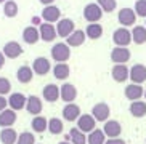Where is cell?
Returning a JSON list of instances; mask_svg holds the SVG:
<instances>
[{
	"mask_svg": "<svg viewBox=\"0 0 146 144\" xmlns=\"http://www.w3.org/2000/svg\"><path fill=\"white\" fill-rule=\"evenodd\" d=\"M137 16L146 18V0H137L135 2V8H133Z\"/></svg>",
	"mask_w": 146,
	"mask_h": 144,
	"instance_id": "cell-39",
	"label": "cell"
},
{
	"mask_svg": "<svg viewBox=\"0 0 146 144\" xmlns=\"http://www.w3.org/2000/svg\"><path fill=\"white\" fill-rule=\"evenodd\" d=\"M64 141H69L71 144H87V135L76 127V128H71V131L66 135Z\"/></svg>",
	"mask_w": 146,
	"mask_h": 144,
	"instance_id": "cell-25",
	"label": "cell"
},
{
	"mask_svg": "<svg viewBox=\"0 0 146 144\" xmlns=\"http://www.w3.org/2000/svg\"><path fill=\"white\" fill-rule=\"evenodd\" d=\"M143 96H145V101H146V88H145V93H143Z\"/></svg>",
	"mask_w": 146,
	"mask_h": 144,
	"instance_id": "cell-46",
	"label": "cell"
},
{
	"mask_svg": "<svg viewBox=\"0 0 146 144\" xmlns=\"http://www.w3.org/2000/svg\"><path fill=\"white\" fill-rule=\"evenodd\" d=\"M104 144H127V143L124 139H120V138H108Z\"/></svg>",
	"mask_w": 146,
	"mask_h": 144,
	"instance_id": "cell-40",
	"label": "cell"
},
{
	"mask_svg": "<svg viewBox=\"0 0 146 144\" xmlns=\"http://www.w3.org/2000/svg\"><path fill=\"white\" fill-rule=\"evenodd\" d=\"M23 51H24L23 47L16 42V40L7 42L3 45V48H2V53H3L5 58H8V59H16V58H19V56L23 55Z\"/></svg>",
	"mask_w": 146,
	"mask_h": 144,
	"instance_id": "cell-7",
	"label": "cell"
},
{
	"mask_svg": "<svg viewBox=\"0 0 146 144\" xmlns=\"http://www.w3.org/2000/svg\"><path fill=\"white\" fill-rule=\"evenodd\" d=\"M130 34H132V42H135L137 45L146 43V27L145 26H133Z\"/></svg>",
	"mask_w": 146,
	"mask_h": 144,
	"instance_id": "cell-32",
	"label": "cell"
},
{
	"mask_svg": "<svg viewBox=\"0 0 146 144\" xmlns=\"http://www.w3.org/2000/svg\"><path fill=\"white\" fill-rule=\"evenodd\" d=\"M76 122H77V128L80 131H84L85 135L93 131L95 128H96V120L93 119L92 114H80V117H79Z\"/></svg>",
	"mask_w": 146,
	"mask_h": 144,
	"instance_id": "cell-10",
	"label": "cell"
},
{
	"mask_svg": "<svg viewBox=\"0 0 146 144\" xmlns=\"http://www.w3.org/2000/svg\"><path fill=\"white\" fill-rule=\"evenodd\" d=\"M19 13V7L15 0H7L3 3V15L7 18H15Z\"/></svg>",
	"mask_w": 146,
	"mask_h": 144,
	"instance_id": "cell-35",
	"label": "cell"
},
{
	"mask_svg": "<svg viewBox=\"0 0 146 144\" xmlns=\"http://www.w3.org/2000/svg\"><path fill=\"white\" fill-rule=\"evenodd\" d=\"M129 79L132 80V83L141 85L146 80V66L145 64H133L129 69Z\"/></svg>",
	"mask_w": 146,
	"mask_h": 144,
	"instance_id": "cell-9",
	"label": "cell"
},
{
	"mask_svg": "<svg viewBox=\"0 0 146 144\" xmlns=\"http://www.w3.org/2000/svg\"><path fill=\"white\" fill-rule=\"evenodd\" d=\"M21 37H23V40H24L27 45H34V43H37L40 40L39 27H35V26H27V27H24Z\"/></svg>",
	"mask_w": 146,
	"mask_h": 144,
	"instance_id": "cell-22",
	"label": "cell"
},
{
	"mask_svg": "<svg viewBox=\"0 0 146 144\" xmlns=\"http://www.w3.org/2000/svg\"><path fill=\"white\" fill-rule=\"evenodd\" d=\"M145 27H146V21H145Z\"/></svg>",
	"mask_w": 146,
	"mask_h": 144,
	"instance_id": "cell-48",
	"label": "cell"
},
{
	"mask_svg": "<svg viewBox=\"0 0 146 144\" xmlns=\"http://www.w3.org/2000/svg\"><path fill=\"white\" fill-rule=\"evenodd\" d=\"M39 35H40V40H43V42H53L58 37L56 35L55 24H52V22H42L39 26Z\"/></svg>",
	"mask_w": 146,
	"mask_h": 144,
	"instance_id": "cell-16",
	"label": "cell"
},
{
	"mask_svg": "<svg viewBox=\"0 0 146 144\" xmlns=\"http://www.w3.org/2000/svg\"><path fill=\"white\" fill-rule=\"evenodd\" d=\"M7 107H8V101H7V98L0 94V112H2L3 109H7Z\"/></svg>",
	"mask_w": 146,
	"mask_h": 144,
	"instance_id": "cell-41",
	"label": "cell"
},
{
	"mask_svg": "<svg viewBox=\"0 0 146 144\" xmlns=\"http://www.w3.org/2000/svg\"><path fill=\"white\" fill-rule=\"evenodd\" d=\"M40 18H42L43 22H52V24H55V22H58L61 19V10L58 8L55 3H53V5H47V7L42 10Z\"/></svg>",
	"mask_w": 146,
	"mask_h": 144,
	"instance_id": "cell-5",
	"label": "cell"
},
{
	"mask_svg": "<svg viewBox=\"0 0 146 144\" xmlns=\"http://www.w3.org/2000/svg\"><path fill=\"white\" fill-rule=\"evenodd\" d=\"M10 93H11V82L7 77H0V94L7 96Z\"/></svg>",
	"mask_w": 146,
	"mask_h": 144,
	"instance_id": "cell-38",
	"label": "cell"
},
{
	"mask_svg": "<svg viewBox=\"0 0 146 144\" xmlns=\"http://www.w3.org/2000/svg\"><path fill=\"white\" fill-rule=\"evenodd\" d=\"M16 144H35V136L32 131H23L18 135Z\"/></svg>",
	"mask_w": 146,
	"mask_h": 144,
	"instance_id": "cell-37",
	"label": "cell"
},
{
	"mask_svg": "<svg viewBox=\"0 0 146 144\" xmlns=\"http://www.w3.org/2000/svg\"><path fill=\"white\" fill-rule=\"evenodd\" d=\"M52 71H53V77L58 79V80H66L71 74V67H69L68 63H56Z\"/></svg>",
	"mask_w": 146,
	"mask_h": 144,
	"instance_id": "cell-26",
	"label": "cell"
},
{
	"mask_svg": "<svg viewBox=\"0 0 146 144\" xmlns=\"http://www.w3.org/2000/svg\"><path fill=\"white\" fill-rule=\"evenodd\" d=\"M5 2H7V0H0V3H5Z\"/></svg>",
	"mask_w": 146,
	"mask_h": 144,
	"instance_id": "cell-47",
	"label": "cell"
},
{
	"mask_svg": "<svg viewBox=\"0 0 146 144\" xmlns=\"http://www.w3.org/2000/svg\"><path fill=\"white\" fill-rule=\"evenodd\" d=\"M96 3L103 10V13H112L117 8V0H96Z\"/></svg>",
	"mask_w": 146,
	"mask_h": 144,
	"instance_id": "cell-36",
	"label": "cell"
},
{
	"mask_svg": "<svg viewBox=\"0 0 146 144\" xmlns=\"http://www.w3.org/2000/svg\"><path fill=\"white\" fill-rule=\"evenodd\" d=\"M42 98L47 102H56L60 99V87L55 83H47L42 88Z\"/></svg>",
	"mask_w": 146,
	"mask_h": 144,
	"instance_id": "cell-17",
	"label": "cell"
},
{
	"mask_svg": "<svg viewBox=\"0 0 146 144\" xmlns=\"http://www.w3.org/2000/svg\"><path fill=\"white\" fill-rule=\"evenodd\" d=\"M80 107L76 104V102H66V106L61 110V115H63V120L66 122H76V120L80 117Z\"/></svg>",
	"mask_w": 146,
	"mask_h": 144,
	"instance_id": "cell-11",
	"label": "cell"
},
{
	"mask_svg": "<svg viewBox=\"0 0 146 144\" xmlns=\"http://www.w3.org/2000/svg\"><path fill=\"white\" fill-rule=\"evenodd\" d=\"M143 93H145V88L138 83H130L124 90V94L129 101H138V99H141Z\"/></svg>",
	"mask_w": 146,
	"mask_h": 144,
	"instance_id": "cell-20",
	"label": "cell"
},
{
	"mask_svg": "<svg viewBox=\"0 0 146 144\" xmlns=\"http://www.w3.org/2000/svg\"><path fill=\"white\" fill-rule=\"evenodd\" d=\"M5 59H7V58H5V55L2 53V51H0V69L5 66Z\"/></svg>",
	"mask_w": 146,
	"mask_h": 144,
	"instance_id": "cell-44",
	"label": "cell"
},
{
	"mask_svg": "<svg viewBox=\"0 0 146 144\" xmlns=\"http://www.w3.org/2000/svg\"><path fill=\"white\" fill-rule=\"evenodd\" d=\"M87 40V35L84 30L80 29H76L71 35H68L66 37V43H68L71 48H76V47H80V45H84V42Z\"/></svg>",
	"mask_w": 146,
	"mask_h": 144,
	"instance_id": "cell-23",
	"label": "cell"
},
{
	"mask_svg": "<svg viewBox=\"0 0 146 144\" xmlns=\"http://www.w3.org/2000/svg\"><path fill=\"white\" fill-rule=\"evenodd\" d=\"M31 67H32V72H34L35 75H47L48 72L52 71V63L45 56H39V58H35L32 61Z\"/></svg>",
	"mask_w": 146,
	"mask_h": 144,
	"instance_id": "cell-4",
	"label": "cell"
},
{
	"mask_svg": "<svg viewBox=\"0 0 146 144\" xmlns=\"http://www.w3.org/2000/svg\"><path fill=\"white\" fill-rule=\"evenodd\" d=\"M145 144H146V143H145Z\"/></svg>",
	"mask_w": 146,
	"mask_h": 144,
	"instance_id": "cell-50",
	"label": "cell"
},
{
	"mask_svg": "<svg viewBox=\"0 0 146 144\" xmlns=\"http://www.w3.org/2000/svg\"><path fill=\"white\" fill-rule=\"evenodd\" d=\"M58 144H71L69 141H61V143H58Z\"/></svg>",
	"mask_w": 146,
	"mask_h": 144,
	"instance_id": "cell-45",
	"label": "cell"
},
{
	"mask_svg": "<svg viewBox=\"0 0 146 144\" xmlns=\"http://www.w3.org/2000/svg\"><path fill=\"white\" fill-rule=\"evenodd\" d=\"M60 98L64 102H74L77 98V88L72 83H63L60 87Z\"/></svg>",
	"mask_w": 146,
	"mask_h": 144,
	"instance_id": "cell-21",
	"label": "cell"
},
{
	"mask_svg": "<svg viewBox=\"0 0 146 144\" xmlns=\"http://www.w3.org/2000/svg\"><path fill=\"white\" fill-rule=\"evenodd\" d=\"M111 75L116 82L122 83L129 79V67L125 64H114V67L111 69Z\"/></svg>",
	"mask_w": 146,
	"mask_h": 144,
	"instance_id": "cell-24",
	"label": "cell"
},
{
	"mask_svg": "<svg viewBox=\"0 0 146 144\" xmlns=\"http://www.w3.org/2000/svg\"><path fill=\"white\" fill-rule=\"evenodd\" d=\"M16 79L19 83H29L32 79H34V72H32V67L31 66H27V64H24V66H21V67L16 71Z\"/></svg>",
	"mask_w": 146,
	"mask_h": 144,
	"instance_id": "cell-27",
	"label": "cell"
},
{
	"mask_svg": "<svg viewBox=\"0 0 146 144\" xmlns=\"http://www.w3.org/2000/svg\"><path fill=\"white\" fill-rule=\"evenodd\" d=\"M16 120H18L16 110L7 107V109H3L2 112H0V127H2V128L13 127L15 123H16Z\"/></svg>",
	"mask_w": 146,
	"mask_h": 144,
	"instance_id": "cell-19",
	"label": "cell"
},
{
	"mask_svg": "<svg viewBox=\"0 0 146 144\" xmlns=\"http://www.w3.org/2000/svg\"><path fill=\"white\" fill-rule=\"evenodd\" d=\"M39 2L43 5V7H47V5H53V3H55V0H39Z\"/></svg>",
	"mask_w": 146,
	"mask_h": 144,
	"instance_id": "cell-43",
	"label": "cell"
},
{
	"mask_svg": "<svg viewBox=\"0 0 146 144\" xmlns=\"http://www.w3.org/2000/svg\"><path fill=\"white\" fill-rule=\"evenodd\" d=\"M18 139V133L15 128L8 127V128H2L0 130V141L2 144H16Z\"/></svg>",
	"mask_w": 146,
	"mask_h": 144,
	"instance_id": "cell-29",
	"label": "cell"
},
{
	"mask_svg": "<svg viewBox=\"0 0 146 144\" xmlns=\"http://www.w3.org/2000/svg\"><path fill=\"white\" fill-rule=\"evenodd\" d=\"M42 18H40V16H34V18H32V26H40V24H42Z\"/></svg>",
	"mask_w": 146,
	"mask_h": 144,
	"instance_id": "cell-42",
	"label": "cell"
},
{
	"mask_svg": "<svg viewBox=\"0 0 146 144\" xmlns=\"http://www.w3.org/2000/svg\"><path fill=\"white\" fill-rule=\"evenodd\" d=\"M130 114L133 115V117H137V119H141V117H145L146 115V102L141 101V99H138V101H132L130 102Z\"/></svg>",
	"mask_w": 146,
	"mask_h": 144,
	"instance_id": "cell-30",
	"label": "cell"
},
{
	"mask_svg": "<svg viewBox=\"0 0 146 144\" xmlns=\"http://www.w3.org/2000/svg\"><path fill=\"white\" fill-rule=\"evenodd\" d=\"M106 143V135L103 133V130L95 128L93 131L87 133V144H104Z\"/></svg>",
	"mask_w": 146,
	"mask_h": 144,
	"instance_id": "cell-33",
	"label": "cell"
},
{
	"mask_svg": "<svg viewBox=\"0 0 146 144\" xmlns=\"http://www.w3.org/2000/svg\"><path fill=\"white\" fill-rule=\"evenodd\" d=\"M48 119H45L43 115H34V119L31 122V128L34 133H45L47 131Z\"/></svg>",
	"mask_w": 146,
	"mask_h": 144,
	"instance_id": "cell-31",
	"label": "cell"
},
{
	"mask_svg": "<svg viewBox=\"0 0 146 144\" xmlns=\"http://www.w3.org/2000/svg\"><path fill=\"white\" fill-rule=\"evenodd\" d=\"M117 21L122 27H130V26H135L137 21V15L133 11V8H122L117 13Z\"/></svg>",
	"mask_w": 146,
	"mask_h": 144,
	"instance_id": "cell-8",
	"label": "cell"
},
{
	"mask_svg": "<svg viewBox=\"0 0 146 144\" xmlns=\"http://www.w3.org/2000/svg\"><path fill=\"white\" fill-rule=\"evenodd\" d=\"M103 133L106 138H119L122 133V125L117 120H106L103 125Z\"/></svg>",
	"mask_w": 146,
	"mask_h": 144,
	"instance_id": "cell-18",
	"label": "cell"
},
{
	"mask_svg": "<svg viewBox=\"0 0 146 144\" xmlns=\"http://www.w3.org/2000/svg\"><path fill=\"white\" fill-rule=\"evenodd\" d=\"M26 99L27 96H24L23 93H19V91H15V93H10L8 98H7V101H8V107L13 110H21L26 107Z\"/></svg>",
	"mask_w": 146,
	"mask_h": 144,
	"instance_id": "cell-14",
	"label": "cell"
},
{
	"mask_svg": "<svg viewBox=\"0 0 146 144\" xmlns=\"http://www.w3.org/2000/svg\"><path fill=\"white\" fill-rule=\"evenodd\" d=\"M92 115L96 122H106L111 115V109L106 102H96L92 109Z\"/></svg>",
	"mask_w": 146,
	"mask_h": 144,
	"instance_id": "cell-13",
	"label": "cell"
},
{
	"mask_svg": "<svg viewBox=\"0 0 146 144\" xmlns=\"http://www.w3.org/2000/svg\"><path fill=\"white\" fill-rule=\"evenodd\" d=\"M55 29H56V35L61 38H66L68 35H71L76 30V24H74L72 19L69 18H61L60 21L55 24Z\"/></svg>",
	"mask_w": 146,
	"mask_h": 144,
	"instance_id": "cell-2",
	"label": "cell"
},
{
	"mask_svg": "<svg viewBox=\"0 0 146 144\" xmlns=\"http://www.w3.org/2000/svg\"><path fill=\"white\" fill-rule=\"evenodd\" d=\"M63 128H64V123H63L61 119H58V117L48 119L47 131H50L52 135H61V133H63Z\"/></svg>",
	"mask_w": 146,
	"mask_h": 144,
	"instance_id": "cell-34",
	"label": "cell"
},
{
	"mask_svg": "<svg viewBox=\"0 0 146 144\" xmlns=\"http://www.w3.org/2000/svg\"><path fill=\"white\" fill-rule=\"evenodd\" d=\"M50 55L55 63H68V59L71 58V47L66 42H58L52 47Z\"/></svg>",
	"mask_w": 146,
	"mask_h": 144,
	"instance_id": "cell-1",
	"label": "cell"
},
{
	"mask_svg": "<svg viewBox=\"0 0 146 144\" xmlns=\"http://www.w3.org/2000/svg\"><path fill=\"white\" fill-rule=\"evenodd\" d=\"M84 18L88 22H98L103 18V10L100 8L98 3H88L84 8Z\"/></svg>",
	"mask_w": 146,
	"mask_h": 144,
	"instance_id": "cell-6",
	"label": "cell"
},
{
	"mask_svg": "<svg viewBox=\"0 0 146 144\" xmlns=\"http://www.w3.org/2000/svg\"><path fill=\"white\" fill-rule=\"evenodd\" d=\"M24 109H26L31 115H40V114H42V109H43L42 98L35 96V94H31V96H27V99H26V107H24Z\"/></svg>",
	"mask_w": 146,
	"mask_h": 144,
	"instance_id": "cell-12",
	"label": "cell"
},
{
	"mask_svg": "<svg viewBox=\"0 0 146 144\" xmlns=\"http://www.w3.org/2000/svg\"><path fill=\"white\" fill-rule=\"evenodd\" d=\"M84 32H85L87 38L98 40V38H101V35H103V26L98 24V22H88V26L85 27Z\"/></svg>",
	"mask_w": 146,
	"mask_h": 144,
	"instance_id": "cell-28",
	"label": "cell"
},
{
	"mask_svg": "<svg viewBox=\"0 0 146 144\" xmlns=\"http://www.w3.org/2000/svg\"><path fill=\"white\" fill-rule=\"evenodd\" d=\"M130 59V50L127 47H116L111 51V61L114 64H125Z\"/></svg>",
	"mask_w": 146,
	"mask_h": 144,
	"instance_id": "cell-15",
	"label": "cell"
},
{
	"mask_svg": "<svg viewBox=\"0 0 146 144\" xmlns=\"http://www.w3.org/2000/svg\"><path fill=\"white\" fill-rule=\"evenodd\" d=\"M112 42L116 47H129L132 43V34L127 27H119L112 32Z\"/></svg>",
	"mask_w": 146,
	"mask_h": 144,
	"instance_id": "cell-3",
	"label": "cell"
},
{
	"mask_svg": "<svg viewBox=\"0 0 146 144\" xmlns=\"http://www.w3.org/2000/svg\"><path fill=\"white\" fill-rule=\"evenodd\" d=\"M35 144H37V143H35Z\"/></svg>",
	"mask_w": 146,
	"mask_h": 144,
	"instance_id": "cell-49",
	"label": "cell"
}]
</instances>
